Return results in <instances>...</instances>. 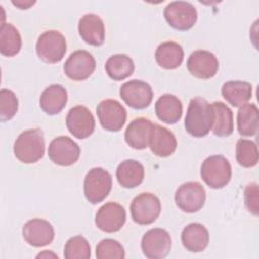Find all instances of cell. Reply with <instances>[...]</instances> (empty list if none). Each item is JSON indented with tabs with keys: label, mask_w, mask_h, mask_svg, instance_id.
<instances>
[{
	"label": "cell",
	"mask_w": 259,
	"mask_h": 259,
	"mask_svg": "<svg viewBox=\"0 0 259 259\" xmlns=\"http://www.w3.org/2000/svg\"><path fill=\"white\" fill-rule=\"evenodd\" d=\"M189 73L198 79H210L219 70V60L209 51L197 50L187 60Z\"/></svg>",
	"instance_id": "cell-16"
},
{
	"label": "cell",
	"mask_w": 259,
	"mask_h": 259,
	"mask_svg": "<svg viewBox=\"0 0 259 259\" xmlns=\"http://www.w3.org/2000/svg\"><path fill=\"white\" fill-rule=\"evenodd\" d=\"M21 36L18 29L11 23L3 22L0 29V52L5 57L17 55L21 49Z\"/></svg>",
	"instance_id": "cell-30"
},
{
	"label": "cell",
	"mask_w": 259,
	"mask_h": 259,
	"mask_svg": "<svg viewBox=\"0 0 259 259\" xmlns=\"http://www.w3.org/2000/svg\"><path fill=\"white\" fill-rule=\"evenodd\" d=\"M18 99L13 91L2 88L0 91V119L7 121L11 119L17 112Z\"/></svg>",
	"instance_id": "cell-34"
},
{
	"label": "cell",
	"mask_w": 259,
	"mask_h": 259,
	"mask_svg": "<svg viewBox=\"0 0 259 259\" xmlns=\"http://www.w3.org/2000/svg\"><path fill=\"white\" fill-rule=\"evenodd\" d=\"M258 148L255 142L247 139H240L236 145V160L244 168H251L258 163Z\"/></svg>",
	"instance_id": "cell-31"
},
{
	"label": "cell",
	"mask_w": 259,
	"mask_h": 259,
	"mask_svg": "<svg viewBox=\"0 0 259 259\" xmlns=\"http://www.w3.org/2000/svg\"><path fill=\"white\" fill-rule=\"evenodd\" d=\"M211 122L212 114L210 104L202 97L197 96L192 98L184 119L186 132L194 138H202L209 133Z\"/></svg>",
	"instance_id": "cell-1"
},
{
	"label": "cell",
	"mask_w": 259,
	"mask_h": 259,
	"mask_svg": "<svg viewBox=\"0 0 259 259\" xmlns=\"http://www.w3.org/2000/svg\"><path fill=\"white\" fill-rule=\"evenodd\" d=\"M237 127L242 137H252L259 128V110L255 103L240 106L237 114Z\"/></svg>",
	"instance_id": "cell-27"
},
{
	"label": "cell",
	"mask_w": 259,
	"mask_h": 259,
	"mask_svg": "<svg viewBox=\"0 0 259 259\" xmlns=\"http://www.w3.org/2000/svg\"><path fill=\"white\" fill-rule=\"evenodd\" d=\"M135 70L134 61L124 54H116L109 57L105 63L107 75L115 81H121L130 77Z\"/></svg>",
	"instance_id": "cell-29"
},
{
	"label": "cell",
	"mask_w": 259,
	"mask_h": 259,
	"mask_svg": "<svg viewBox=\"0 0 259 259\" xmlns=\"http://www.w3.org/2000/svg\"><path fill=\"white\" fill-rule=\"evenodd\" d=\"M212 122L211 128L213 135L218 137H228L234 131L233 111L229 106L221 101H214L210 104Z\"/></svg>",
	"instance_id": "cell-24"
},
{
	"label": "cell",
	"mask_w": 259,
	"mask_h": 259,
	"mask_svg": "<svg viewBox=\"0 0 259 259\" xmlns=\"http://www.w3.org/2000/svg\"><path fill=\"white\" fill-rule=\"evenodd\" d=\"M200 176L210 188H223L231 180V164L222 155L209 156L201 164Z\"/></svg>",
	"instance_id": "cell-3"
},
{
	"label": "cell",
	"mask_w": 259,
	"mask_h": 259,
	"mask_svg": "<svg viewBox=\"0 0 259 259\" xmlns=\"http://www.w3.org/2000/svg\"><path fill=\"white\" fill-rule=\"evenodd\" d=\"M149 147L154 155L168 157L175 152L177 141L173 133L167 127L154 123L151 131Z\"/></svg>",
	"instance_id": "cell-20"
},
{
	"label": "cell",
	"mask_w": 259,
	"mask_h": 259,
	"mask_svg": "<svg viewBox=\"0 0 259 259\" xmlns=\"http://www.w3.org/2000/svg\"><path fill=\"white\" fill-rule=\"evenodd\" d=\"M126 220L124 207L117 202H107L103 204L96 212L95 225L97 228L106 233L119 231Z\"/></svg>",
	"instance_id": "cell-15"
},
{
	"label": "cell",
	"mask_w": 259,
	"mask_h": 259,
	"mask_svg": "<svg viewBox=\"0 0 259 259\" xmlns=\"http://www.w3.org/2000/svg\"><path fill=\"white\" fill-rule=\"evenodd\" d=\"M205 189L197 181L181 184L175 192V203L184 212L193 213L202 208L205 202Z\"/></svg>",
	"instance_id": "cell-6"
},
{
	"label": "cell",
	"mask_w": 259,
	"mask_h": 259,
	"mask_svg": "<svg viewBox=\"0 0 259 259\" xmlns=\"http://www.w3.org/2000/svg\"><path fill=\"white\" fill-rule=\"evenodd\" d=\"M57 258L58 259V255H56L55 253H53V252H51V251H48V250H45L44 252H41V253H39L37 256H36V258Z\"/></svg>",
	"instance_id": "cell-37"
},
{
	"label": "cell",
	"mask_w": 259,
	"mask_h": 259,
	"mask_svg": "<svg viewBox=\"0 0 259 259\" xmlns=\"http://www.w3.org/2000/svg\"><path fill=\"white\" fill-rule=\"evenodd\" d=\"M223 97L233 106L240 107L252 97V85L246 81H228L222 86Z\"/></svg>",
	"instance_id": "cell-28"
},
{
	"label": "cell",
	"mask_w": 259,
	"mask_h": 259,
	"mask_svg": "<svg viewBox=\"0 0 259 259\" xmlns=\"http://www.w3.org/2000/svg\"><path fill=\"white\" fill-rule=\"evenodd\" d=\"M96 67L93 56L84 50L73 52L64 64L66 76L74 81H83L91 76Z\"/></svg>",
	"instance_id": "cell-13"
},
{
	"label": "cell",
	"mask_w": 259,
	"mask_h": 259,
	"mask_svg": "<svg viewBox=\"0 0 259 259\" xmlns=\"http://www.w3.org/2000/svg\"><path fill=\"white\" fill-rule=\"evenodd\" d=\"M66 125L75 138L82 140L88 138L94 132L95 119L87 107L76 105L69 110L66 117Z\"/></svg>",
	"instance_id": "cell-14"
},
{
	"label": "cell",
	"mask_w": 259,
	"mask_h": 259,
	"mask_svg": "<svg viewBox=\"0 0 259 259\" xmlns=\"http://www.w3.org/2000/svg\"><path fill=\"white\" fill-rule=\"evenodd\" d=\"M245 205L249 212L254 215L258 214V185L249 183L244 190Z\"/></svg>",
	"instance_id": "cell-35"
},
{
	"label": "cell",
	"mask_w": 259,
	"mask_h": 259,
	"mask_svg": "<svg viewBox=\"0 0 259 259\" xmlns=\"http://www.w3.org/2000/svg\"><path fill=\"white\" fill-rule=\"evenodd\" d=\"M68 100V93L64 86L53 84L42 91L39 98V106L49 115L58 114L63 110Z\"/></svg>",
	"instance_id": "cell-22"
},
{
	"label": "cell",
	"mask_w": 259,
	"mask_h": 259,
	"mask_svg": "<svg viewBox=\"0 0 259 259\" xmlns=\"http://www.w3.org/2000/svg\"><path fill=\"white\" fill-rule=\"evenodd\" d=\"M121 99L132 108L144 109L153 99L152 87L141 80H131L123 83L119 88Z\"/></svg>",
	"instance_id": "cell-12"
},
{
	"label": "cell",
	"mask_w": 259,
	"mask_h": 259,
	"mask_svg": "<svg viewBox=\"0 0 259 259\" xmlns=\"http://www.w3.org/2000/svg\"><path fill=\"white\" fill-rule=\"evenodd\" d=\"M90 256V245L83 236H74L67 241L64 248V257L66 259H88Z\"/></svg>",
	"instance_id": "cell-32"
},
{
	"label": "cell",
	"mask_w": 259,
	"mask_h": 259,
	"mask_svg": "<svg viewBox=\"0 0 259 259\" xmlns=\"http://www.w3.org/2000/svg\"><path fill=\"white\" fill-rule=\"evenodd\" d=\"M22 236L30 246L44 247L53 242L55 231L52 224L48 221L44 219H32L24 224Z\"/></svg>",
	"instance_id": "cell-17"
},
{
	"label": "cell",
	"mask_w": 259,
	"mask_h": 259,
	"mask_svg": "<svg viewBox=\"0 0 259 259\" xmlns=\"http://www.w3.org/2000/svg\"><path fill=\"white\" fill-rule=\"evenodd\" d=\"M97 259H123L125 257L122 245L113 239L101 240L95 250Z\"/></svg>",
	"instance_id": "cell-33"
},
{
	"label": "cell",
	"mask_w": 259,
	"mask_h": 259,
	"mask_svg": "<svg viewBox=\"0 0 259 259\" xmlns=\"http://www.w3.org/2000/svg\"><path fill=\"white\" fill-rule=\"evenodd\" d=\"M34 3L35 1H12V4L19 7L20 9H27Z\"/></svg>",
	"instance_id": "cell-36"
},
{
	"label": "cell",
	"mask_w": 259,
	"mask_h": 259,
	"mask_svg": "<svg viewBox=\"0 0 259 259\" xmlns=\"http://www.w3.org/2000/svg\"><path fill=\"white\" fill-rule=\"evenodd\" d=\"M111 186L112 177L108 171L100 167L92 168L84 178L85 197L92 204L99 203L107 197Z\"/></svg>",
	"instance_id": "cell-4"
},
{
	"label": "cell",
	"mask_w": 259,
	"mask_h": 259,
	"mask_svg": "<svg viewBox=\"0 0 259 259\" xmlns=\"http://www.w3.org/2000/svg\"><path fill=\"white\" fill-rule=\"evenodd\" d=\"M184 57L182 47L175 41H164L158 46L155 52L157 64L167 70L178 68Z\"/></svg>",
	"instance_id": "cell-26"
},
{
	"label": "cell",
	"mask_w": 259,
	"mask_h": 259,
	"mask_svg": "<svg viewBox=\"0 0 259 259\" xmlns=\"http://www.w3.org/2000/svg\"><path fill=\"white\" fill-rule=\"evenodd\" d=\"M160 199L150 192L140 193L131 203L132 218L139 225H150L154 223L160 215Z\"/></svg>",
	"instance_id": "cell-7"
},
{
	"label": "cell",
	"mask_w": 259,
	"mask_h": 259,
	"mask_svg": "<svg viewBox=\"0 0 259 259\" xmlns=\"http://www.w3.org/2000/svg\"><path fill=\"white\" fill-rule=\"evenodd\" d=\"M155 112L161 121L174 124L179 121L182 116V103L175 95L166 93L157 99Z\"/></svg>",
	"instance_id": "cell-23"
},
{
	"label": "cell",
	"mask_w": 259,
	"mask_h": 259,
	"mask_svg": "<svg viewBox=\"0 0 259 259\" xmlns=\"http://www.w3.org/2000/svg\"><path fill=\"white\" fill-rule=\"evenodd\" d=\"M35 50L38 58L44 62L49 64L58 63L66 54V38L58 30H47L38 36Z\"/></svg>",
	"instance_id": "cell-5"
},
{
	"label": "cell",
	"mask_w": 259,
	"mask_h": 259,
	"mask_svg": "<svg viewBox=\"0 0 259 259\" xmlns=\"http://www.w3.org/2000/svg\"><path fill=\"white\" fill-rule=\"evenodd\" d=\"M181 242L184 248L189 252H202L207 247L209 242L208 231L202 224H188L182 230Z\"/></svg>",
	"instance_id": "cell-21"
},
{
	"label": "cell",
	"mask_w": 259,
	"mask_h": 259,
	"mask_svg": "<svg viewBox=\"0 0 259 259\" xmlns=\"http://www.w3.org/2000/svg\"><path fill=\"white\" fill-rule=\"evenodd\" d=\"M171 237L169 233L161 228H154L147 231L141 242L143 254L149 259L165 258L171 250Z\"/></svg>",
	"instance_id": "cell-9"
},
{
	"label": "cell",
	"mask_w": 259,
	"mask_h": 259,
	"mask_svg": "<svg viewBox=\"0 0 259 259\" xmlns=\"http://www.w3.org/2000/svg\"><path fill=\"white\" fill-rule=\"evenodd\" d=\"M145 176L144 166L136 160L127 159L122 161L116 169L118 183L124 188H135L139 186Z\"/></svg>",
	"instance_id": "cell-25"
},
{
	"label": "cell",
	"mask_w": 259,
	"mask_h": 259,
	"mask_svg": "<svg viewBox=\"0 0 259 259\" xmlns=\"http://www.w3.org/2000/svg\"><path fill=\"white\" fill-rule=\"evenodd\" d=\"M153 124L150 119L145 117H138L132 120L124 133L126 144L136 150H144L149 147Z\"/></svg>",
	"instance_id": "cell-19"
},
{
	"label": "cell",
	"mask_w": 259,
	"mask_h": 259,
	"mask_svg": "<svg viewBox=\"0 0 259 259\" xmlns=\"http://www.w3.org/2000/svg\"><path fill=\"white\" fill-rule=\"evenodd\" d=\"M15 157L24 164H33L45 154V139L40 128H29L22 132L14 142Z\"/></svg>",
	"instance_id": "cell-2"
},
{
	"label": "cell",
	"mask_w": 259,
	"mask_h": 259,
	"mask_svg": "<svg viewBox=\"0 0 259 259\" xmlns=\"http://www.w3.org/2000/svg\"><path fill=\"white\" fill-rule=\"evenodd\" d=\"M78 31L81 38L91 46L99 47L105 40L104 22L94 13H87L80 18Z\"/></svg>",
	"instance_id": "cell-18"
},
{
	"label": "cell",
	"mask_w": 259,
	"mask_h": 259,
	"mask_svg": "<svg viewBox=\"0 0 259 259\" xmlns=\"http://www.w3.org/2000/svg\"><path fill=\"white\" fill-rule=\"evenodd\" d=\"M164 17L171 27L177 30H188L197 20V11L189 2L173 1L165 7Z\"/></svg>",
	"instance_id": "cell-8"
},
{
	"label": "cell",
	"mask_w": 259,
	"mask_h": 259,
	"mask_svg": "<svg viewBox=\"0 0 259 259\" xmlns=\"http://www.w3.org/2000/svg\"><path fill=\"white\" fill-rule=\"evenodd\" d=\"M48 155L51 161L59 166H71L80 157V147L67 136H59L49 145Z\"/></svg>",
	"instance_id": "cell-10"
},
{
	"label": "cell",
	"mask_w": 259,
	"mask_h": 259,
	"mask_svg": "<svg viewBox=\"0 0 259 259\" xmlns=\"http://www.w3.org/2000/svg\"><path fill=\"white\" fill-rule=\"evenodd\" d=\"M101 126L108 132L120 131L126 120L125 108L115 99H104L96 107Z\"/></svg>",
	"instance_id": "cell-11"
}]
</instances>
